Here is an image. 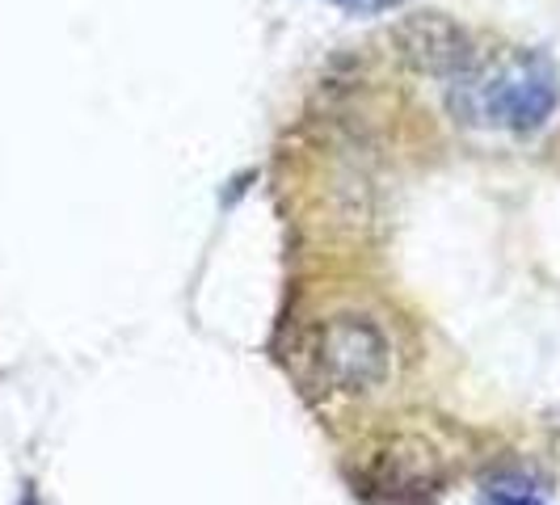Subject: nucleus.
<instances>
[{
  "instance_id": "4",
  "label": "nucleus",
  "mask_w": 560,
  "mask_h": 505,
  "mask_svg": "<svg viewBox=\"0 0 560 505\" xmlns=\"http://www.w3.org/2000/svg\"><path fill=\"white\" fill-rule=\"evenodd\" d=\"M380 489L400 493V489H434L439 484V463L434 455H425L421 443H393V450L380 455Z\"/></svg>"
},
{
  "instance_id": "6",
  "label": "nucleus",
  "mask_w": 560,
  "mask_h": 505,
  "mask_svg": "<svg viewBox=\"0 0 560 505\" xmlns=\"http://www.w3.org/2000/svg\"><path fill=\"white\" fill-rule=\"evenodd\" d=\"M489 505H539L535 497H514V493H493Z\"/></svg>"
},
{
  "instance_id": "2",
  "label": "nucleus",
  "mask_w": 560,
  "mask_h": 505,
  "mask_svg": "<svg viewBox=\"0 0 560 505\" xmlns=\"http://www.w3.org/2000/svg\"><path fill=\"white\" fill-rule=\"evenodd\" d=\"M316 366L337 392H371L388 379V337L366 316H334L316 341Z\"/></svg>"
},
{
  "instance_id": "5",
  "label": "nucleus",
  "mask_w": 560,
  "mask_h": 505,
  "mask_svg": "<svg viewBox=\"0 0 560 505\" xmlns=\"http://www.w3.org/2000/svg\"><path fill=\"white\" fill-rule=\"evenodd\" d=\"M337 9H346V13H388L396 4H405V0H329Z\"/></svg>"
},
{
  "instance_id": "3",
  "label": "nucleus",
  "mask_w": 560,
  "mask_h": 505,
  "mask_svg": "<svg viewBox=\"0 0 560 505\" xmlns=\"http://www.w3.org/2000/svg\"><path fill=\"white\" fill-rule=\"evenodd\" d=\"M396 47L400 59L421 72V77H439V81H455L480 51H472L468 30L455 26L443 13H418L409 22L396 26Z\"/></svg>"
},
{
  "instance_id": "1",
  "label": "nucleus",
  "mask_w": 560,
  "mask_h": 505,
  "mask_svg": "<svg viewBox=\"0 0 560 505\" xmlns=\"http://www.w3.org/2000/svg\"><path fill=\"white\" fill-rule=\"evenodd\" d=\"M560 102V77L552 59L523 47L477 56L455 81H447V106L459 122L480 131L532 136Z\"/></svg>"
}]
</instances>
